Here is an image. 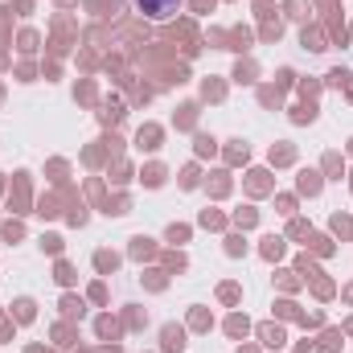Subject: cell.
<instances>
[{
	"instance_id": "cell-1",
	"label": "cell",
	"mask_w": 353,
	"mask_h": 353,
	"mask_svg": "<svg viewBox=\"0 0 353 353\" xmlns=\"http://www.w3.org/2000/svg\"><path fill=\"white\" fill-rule=\"evenodd\" d=\"M173 4H176V0H140V8H144V12H152V17H169V12H173Z\"/></svg>"
}]
</instances>
